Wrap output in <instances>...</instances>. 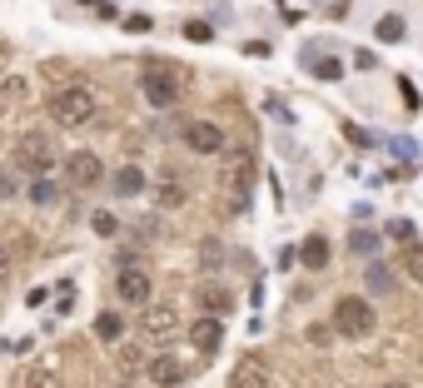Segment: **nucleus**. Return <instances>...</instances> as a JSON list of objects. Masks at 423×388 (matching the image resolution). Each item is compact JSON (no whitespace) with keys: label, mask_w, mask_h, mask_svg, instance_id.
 Here are the masks:
<instances>
[{"label":"nucleus","mask_w":423,"mask_h":388,"mask_svg":"<svg viewBox=\"0 0 423 388\" xmlns=\"http://www.w3.org/2000/svg\"><path fill=\"white\" fill-rule=\"evenodd\" d=\"M95 15H100V20H115L120 11H115V0H100V6H95Z\"/></svg>","instance_id":"c9c22d12"},{"label":"nucleus","mask_w":423,"mask_h":388,"mask_svg":"<svg viewBox=\"0 0 423 388\" xmlns=\"http://www.w3.org/2000/svg\"><path fill=\"white\" fill-rule=\"evenodd\" d=\"M374 35H379L384 45H394V40H403V20H398V15H384V20L374 25Z\"/></svg>","instance_id":"5701e85b"},{"label":"nucleus","mask_w":423,"mask_h":388,"mask_svg":"<svg viewBox=\"0 0 423 388\" xmlns=\"http://www.w3.org/2000/svg\"><path fill=\"white\" fill-rule=\"evenodd\" d=\"M189 344H194L199 354H220V344H224V323L209 319V314H199V319L189 323Z\"/></svg>","instance_id":"9d476101"},{"label":"nucleus","mask_w":423,"mask_h":388,"mask_svg":"<svg viewBox=\"0 0 423 388\" xmlns=\"http://www.w3.org/2000/svg\"><path fill=\"white\" fill-rule=\"evenodd\" d=\"M229 388H269V368L259 359H239L234 373H229Z\"/></svg>","instance_id":"f8f14e48"},{"label":"nucleus","mask_w":423,"mask_h":388,"mask_svg":"<svg viewBox=\"0 0 423 388\" xmlns=\"http://www.w3.org/2000/svg\"><path fill=\"white\" fill-rule=\"evenodd\" d=\"M90 225H95V234H115V229H120V219H115V214H95Z\"/></svg>","instance_id":"7c9ffc66"},{"label":"nucleus","mask_w":423,"mask_h":388,"mask_svg":"<svg viewBox=\"0 0 423 388\" xmlns=\"http://www.w3.org/2000/svg\"><path fill=\"white\" fill-rule=\"evenodd\" d=\"M145 373L160 383V388H175V383H184V373H189V368H184L175 354H154V359L145 363Z\"/></svg>","instance_id":"9b49d317"},{"label":"nucleus","mask_w":423,"mask_h":388,"mask_svg":"<svg viewBox=\"0 0 423 388\" xmlns=\"http://www.w3.org/2000/svg\"><path fill=\"white\" fill-rule=\"evenodd\" d=\"M199 264H204V269H220V264H224V244H220V239H204V244H199Z\"/></svg>","instance_id":"b1692460"},{"label":"nucleus","mask_w":423,"mask_h":388,"mask_svg":"<svg viewBox=\"0 0 423 388\" xmlns=\"http://www.w3.org/2000/svg\"><path fill=\"white\" fill-rule=\"evenodd\" d=\"M299 264H309V269H324L329 264V239L324 234H309L304 244H299V254H294Z\"/></svg>","instance_id":"4468645a"},{"label":"nucleus","mask_w":423,"mask_h":388,"mask_svg":"<svg viewBox=\"0 0 423 388\" xmlns=\"http://www.w3.org/2000/svg\"><path fill=\"white\" fill-rule=\"evenodd\" d=\"M15 388H60V373L50 368V363H35V368H25L20 373V383Z\"/></svg>","instance_id":"6ab92c4d"},{"label":"nucleus","mask_w":423,"mask_h":388,"mask_svg":"<svg viewBox=\"0 0 423 388\" xmlns=\"http://www.w3.org/2000/svg\"><path fill=\"white\" fill-rule=\"evenodd\" d=\"M314 50H319V45H314ZM309 70L319 75V80H339V75H344V65L334 60V55H314V60H309Z\"/></svg>","instance_id":"4be33fe9"},{"label":"nucleus","mask_w":423,"mask_h":388,"mask_svg":"<svg viewBox=\"0 0 423 388\" xmlns=\"http://www.w3.org/2000/svg\"><path fill=\"white\" fill-rule=\"evenodd\" d=\"M15 170L25 180H45L55 170V140H50V130H25L15 140Z\"/></svg>","instance_id":"f03ea898"},{"label":"nucleus","mask_w":423,"mask_h":388,"mask_svg":"<svg viewBox=\"0 0 423 388\" xmlns=\"http://www.w3.org/2000/svg\"><path fill=\"white\" fill-rule=\"evenodd\" d=\"M100 175H105V164H100V154H95V149H75V154L65 159V180H70L75 189L100 185Z\"/></svg>","instance_id":"0eeeda50"},{"label":"nucleus","mask_w":423,"mask_h":388,"mask_svg":"<svg viewBox=\"0 0 423 388\" xmlns=\"http://www.w3.org/2000/svg\"><path fill=\"white\" fill-rule=\"evenodd\" d=\"M349 249H354L358 259H374V254H379V234L368 229V225H354V234H349Z\"/></svg>","instance_id":"aec40b11"},{"label":"nucleus","mask_w":423,"mask_h":388,"mask_svg":"<svg viewBox=\"0 0 423 388\" xmlns=\"http://www.w3.org/2000/svg\"><path fill=\"white\" fill-rule=\"evenodd\" d=\"M70 309H75V284H60V299H55V314L65 319Z\"/></svg>","instance_id":"c756f323"},{"label":"nucleus","mask_w":423,"mask_h":388,"mask_svg":"<svg viewBox=\"0 0 423 388\" xmlns=\"http://www.w3.org/2000/svg\"><path fill=\"white\" fill-rule=\"evenodd\" d=\"M363 289H368V294H394V269L379 264V259H368V269H363Z\"/></svg>","instance_id":"2eb2a0df"},{"label":"nucleus","mask_w":423,"mask_h":388,"mask_svg":"<svg viewBox=\"0 0 423 388\" xmlns=\"http://www.w3.org/2000/svg\"><path fill=\"white\" fill-rule=\"evenodd\" d=\"M220 189H224V199H229V214H244V209H249V189H254V159H249V154H234V159L224 164Z\"/></svg>","instance_id":"20e7f679"},{"label":"nucleus","mask_w":423,"mask_h":388,"mask_svg":"<svg viewBox=\"0 0 423 388\" xmlns=\"http://www.w3.org/2000/svg\"><path fill=\"white\" fill-rule=\"evenodd\" d=\"M244 55H254V60H264V55H269V45H264V40H249V45H244Z\"/></svg>","instance_id":"e433bc0d"},{"label":"nucleus","mask_w":423,"mask_h":388,"mask_svg":"<svg viewBox=\"0 0 423 388\" xmlns=\"http://www.w3.org/2000/svg\"><path fill=\"white\" fill-rule=\"evenodd\" d=\"M184 40H194V45L215 40V25H209V20H189V25H184Z\"/></svg>","instance_id":"bb28decb"},{"label":"nucleus","mask_w":423,"mask_h":388,"mask_svg":"<svg viewBox=\"0 0 423 388\" xmlns=\"http://www.w3.org/2000/svg\"><path fill=\"white\" fill-rule=\"evenodd\" d=\"M389 239H403V244H413V225H408V219H389Z\"/></svg>","instance_id":"c85d7f7f"},{"label":"nucleus","mask_w":423,"mask_h":388,"mask_svg":"<svg viewBox=\"0 0 423 388\" xmlns=\"http://www.w3.org/2000/svg\"><path fill=\"white\" fill-rule=\"evenodd\" d=\"M398 90H403V105L418 109V90H413V80H398Z\"/></svg>","instance_id":"72a5a7b5"},{"label":"nucleus","mask_w":423,"mask_h":388,"mask_svg":"<svg viewBox=\"0 0 423 388\" xmlns=\"http://www.w3.org/2000/svg\"><path fill=\"white\" fill-rule=\"evenodd\" d=\"M354 65H358V70H374L379 60H374V50H358V55H354Z\"/></svg>","instance_id":"f704fd0d"},{"label":"nucleus","mask_w":423,"mask_h":388,"mask_svg":"<svg viewBox=\"0 0 423 388\" xmlns=\"http://www.w3.org/2000/svg\"><path fill=\"white\" fill-rule=\"evenodd\" d=\"M329 339H334V334H329V323H309V344H319V349H324Z\"/></svg>","instance_id":"473e14b6"},{"label":"nucleus","mask_w":423,"mask_h":388,"mask_svg":"<svg viewBox=\"0 0 423 388\" xmlns=\"http://www.w3.org/2000/svg\"><path fill=\"white\" fill-rule=\"evenodd\" d=\"M95 109H100V105H95V90H90V85H80V80H75V85H60L55 95H50V115H55L65 130L90 125V120H95Z\"/></svg>","instance_id":"7ed1b4c3"},{"label":"nucleus","mask_w":423,"mask_h":388,"mask_svg":"<svg viewBox=\"0 0 423 388\" xmlns=\"http://www.w3.org/2000/svg\"><path fill=\"white\" fill-rule=\"evenodd\" d=\"M115 388H125V383H115Z\"/></svg>","instance_id":"79ce46f5"},{"label":"nucleus","mask_w":423,"mask_h":388,"mask_svg":"<svg viewBox=\"0 0 423 388\" xmlns=\"http://www.w3.org/2000/svg\"><path fill=\"white\" fill-rule=\"evenodd\" d=\"M384 388H403V383H384Z\"/></svg>","instance_id":"a19ab883"},{"label":"nucleus","mask_w":423,"mask_h":388,"mask_svg":"<svg viewBox=\"0 0 423 388\" xmlns=\"http://www.w3.org/2000/svg\"><path fill=\"white\" fill-rule=\"evenodd\" d=\"M344 135H349V140H354V145H358V149H374V145H384V140H379V135H374V130H358V125H349V130H344Z\"/></svg>","instance_id":"cd10ccee"},{"label":"nucleus","mask_w":423,"mask_h":388,"mask_svg":"<svg viewBox=\"0 0 423 388\" xmlns=\"http://www.w3.org/2000/svg\"><path fill=\"white\" fill-rule=\"evenodd\" d=\"M403 269H408V274H413V279L423 284V244H418V239H413V244L403 249Z\"/></svg>","instance_id":"393cba45"},{"label":"nucleus","mask_w":423,"mask_h":388,"mask_svg":"<svg viewBox=\"0 0 423 388\" xmlns=\"http://www.w3.org/2000/svg\"><path fill=\"white\" fill-rule=\"evenodd\" d=\"M184 145L194 154H220L224 149V130L215 120H194V125H184Z\"/></svg>","instance_id":"6e6552de"},{"label":"nucleus","mask_w":423,"mask_h":388,"mask_svg":"<svg viewBox=\"0 0 423 388\" xmlns=\"http://www.w3.org/2000/svg\"><path fill=\"white\" fill-rule=\"evenodd\" d=\"M11 55H15V50H11L6 40H0V70H11Z\"/></svg>","instance_id":"58836bf2"},{"label":"nucleus","mask_w":423,"mask_h":388,"mask_svg":"<svg viewBox=\"0 0 423 388\" xmlns=\"http://www.w3.org/2000/svg\"><path fill=\"white\" fill-rule=\"evenodd\" d=\"M30 199H35V204H55V199H60V189L50 185V180H35V185H30Z\"/></svg>","instance_id":"a878e982"},{"label":"nucleus","mask_w":423,"mask_h":388,"mask_svg":"<svg viewBox=\"0 0 423 388\" xmlns=\"http://www.w3.org/2000/svg\"><path fill=\"white\" fill-rule=\"evenodd\" d=\"M6 279H11V249L0 244V284H6Z\"/></svg>","instance_id":"4c0bfd02"},{"label":"nucleus","mask_w":423,"mask_h":388,"mask_svg":"<svg viewBox=\"0 0 423 388\" xmlns=\"http://www.w3.org/2000/svg\"><path fill=\"white\" fill-rule=\"evenodd\" d=\"M149 274L140 269V264H130V269H120V279H115V294L125 299V304H149Z\"/></svg>","instance_id":"1a4fd4ad"},{"label":"nucleus","mask_w":423,"mask_h":388,"mask_svg":"<svg viewBox=\"0 0 423 388\" xmlns=\"http://www.w3.org/2000/svg\"><path fill=\"white\" fill-rule=\"evenodd\" d=\"M95 339H100V344H120V339H125V319H120L115 309H105V314L95 319Z\"/></svg>","instance_id":"dca6fc26"},{"label":"nucleus","mask_w":423,"mask_h":388,"mask_svg":"<svg viewBox=\"0 0 423 388\" xmlns=\"http://www.w3.org/2000/svg\"><path fill=\"white\" fill-rule=\"evenodd\" d=\"M110 189H115L120 199H130V194H140V189H145V170H135V164H125V170H115V180H110Z\"/></svg>","instance_id":"f3484780"},{"label":"nucleus","mask_w":423,"mask_h":388,"mask_svg":"<svg viewBox=\"0 0 423 388\" xmlns=\"http://www.w3.org/2000/svg\"><path fill=\"white\" fill-rule=\"evenodd\" d=\"M140 334H145L149 344H170V339L180 334V309H175V304H149L145 319H140Z\"/></svg>","instance_id":"423d86ee"},{"label":"nucleus","mask_w":423,"mask_h":388,"mask_svg":"<svg viewBox=\"0 0 423 388\" xmlns=\"http://www.w3.org/2000/svg\"><path fill=\"white\" fill-rule=\"evenodd\" d=\"M149 25H154L149 15H125V30H130V35H149Z\"/></svg>","instance_id":"2f4dec72"},{"label":"nucleus","mask_w":423,"mask_h":388,"mask_svg":"<svg viewBox=\"0 0 423 388\" xmlns=\"http://www.w3.org/2000/svg\"><path fill=\"white\" fill-rule=\"evenodd\" d=\"M384 149H389L394 159H403V164H418V145H413L408 135H389V140H384Z\"/></svg>","instance_id":"412c9836"},{"label":"nucleus","mask_w":423,"mask_h":388,"mask_svg":"<svg viewBox=\"0 0 423 388\" xmlns=\"http://www.w3.org/2000/svg\"><path fill=\"white\" fill-rule=\"evenodd\" d=\"M184 85H189V75H184L180 65H145V70H140V95H145L154 109L180 105Z\"/></svg>","instance_id":"f257e3e1"},{"label":"nucleus","mask_w":423,"mask_h":388,"mask_svg":"<svg viewBox=\"0 0 423 388\" xmlns=\"http://www.w3.org/2000/svg\"><path fill=\"white\" fill-rule=\"evenodd\" d=\"M334 328H339V334L344 339H368V334H374V328H379V319H374V309H368L363 299H339L334 304Z\"/></svg>","instance_id":"39448f33"},{"label":"nucleus","mask_w":423,"mask_h":388,"mask_svg":"<svg viewBox=\"0 0 423 388\" xmlns=\"http://www.w3.org/2000/svg\"><path fill=\"white\" fill-rule=\"evenodd\" d=\"M199 309H204L209 319H224V314L234 309V294H229L224 284H204V289H199Z\"/></svg>","instance_id":"ddd939ff"},{"label":"nucleus","mask_w":423,"mask_h":388,"mask_svg":"<svg viewBox=\"0 0 423 388\" xmlns=\"http://www.w3.org/2000/svg\"><path fill=\"white\" fill-rule=\"evenodd\" d=\"M154 204H160V209H180L184 204V185L175 175H165L160 185H154Z\"/></svg>","instance_id":"a211bd4d"},{"label":"nucleus","mask_w":423,"mask_h":388,"mask_svg":"<svg viewBox=\"0 0 423 388\" xmlns=\"http://www.w3.org/2000/svg\"><path fill=\"white\" fill-rule=\"evenodd\" d=\"M80 6H90V11H95V6H100V0H80Z\"/></svg>","instance_id":"ea45409f"}]
</instances>
